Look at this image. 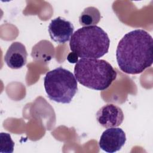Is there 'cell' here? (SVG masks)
<instances>
[{
	"label": "cell",
	"instance_id": "obj_1",
	"mask_svg": "<svg viewBox=\"0 0 153 153\" xmlns=\"http://www.w3.org/2000/svg\"><path fill=\"white\" fill-rule=\"evenodd\" d=\"M153 39L143 29L131 30L119 41L116 58L120 69L127 74H139L153 62Z\"/></svg>",
	"mask_w": 153,
	"mask_h": 153
},
{
	"label": "cell",
	"instance_id": "obj_2",
	"mask_svg": "<svg viewBox=\"0 0 153 153\" xmlns=\"http://www.w3.org/2000/svg\"><path fill=\"white\" fill-rule=\"evenodd\" d=\"M74 75L77 81L84 87L103 91L116 79L117 73L103 59L81 58L75 64Z\"/></svg>",
	"mask_w": 153,
	"mask_h": 153
},
{
	"label": "cell",
	"instance_id": "obj_3",
	"mask_svg": "<svg viewBox=\"0 0 153 153\" xmlns=\"http://www.w3.org/2000/svg\"><path fill=\"white\" fill-rule=\"evenodd\" d=\"M109 45L107 33L96 25L79 28L69 41L70 50L81 59H99L108 52Z\"/></svg>",
	"mask_w": 153,
	"mask_h": 153
},
{
	"label": "cell",
	"instance_id": "obj_4",
	"mask_svg": "<svg viewBox=\"0 0 153 153\" xmlns=\"http://www.w3.org/2000/svg\"><path fill=\"white\" fill-rule=\"evenodd\" d=\"M44 85L48 97L57 103H69L78 91L75 75L62 67L47 72Z\"/></svg>",
	"mask_w": 153,
	"mask_h": 153
},
{
	"label": "cell",
	"instance_id": "obj_5",
	"mask_svg": "<svg viewBox=\"0 0 153 153\" xmlns=\"http://www.w3.org/2000/svg\"><path fill=\"white\" fill-rule=\"evenodd\" d=\"M126 141L125 132L120 128H108L102 134L99 142V148L103 151L114 153L121 149Z\"/></svg>",
	"mask_w": 153,
	"mask_h": 153
},
{
	"label": "cell",
	"instance_id": "obj_6",
	"mask_svg": "<svg viewBox=\"0 0 153 153\" xmlns=\"http://www.w3.org/2000/svg\"><path fill=\"white\" fill-rule=\"evenodd\" d=\"M96 117L102 127L108 128L120 126L124 120V114L119 106L109 103L101 107L97 111Z\"/></svg>",
	"mask_w": 153,
	"mask_h": 153
},
{
	"label": "cell",
	"instance_id": "obj_7",
	"mask_svg": "<svg viewBox=\"0 0 153 153\" xmlns=\"http://www.w3.org/2000/svg\"><path fill=\"white\" fill-rule=\"evenodd\" d=\"M48 30L53 41L59 44H64L71 39L74 26L71 22L58 17L51 21Z\"/></svg>",
	"mask_w": 153,
	"mask_h": 153
},
{
	"label": "cell",
	"instance_id": "obj_8",
	"mask_svg": "<svg viewBox=\"0 0 153 153\" xmlns=\"http://www.w3.org/2000/svg\"><path fill=\"white\" fill-rule=\"evenodd\" d=\"M27 57L25 46L20 42H13L6 51L4 61L9 68L18 69L26 65Z\"/></svg>",
	"mask_w": 153,
	"mask_h": 153
},
{
	"label": "cell",
	"instance_id": "obj_9",
	"mask_svg": "<svg viewBox=\"0 0 153 153\" xmlns=\"http://www.w3.org/2000/svg\"><path fill=\"white\" fill-rule=\"evenodd\" d=\"M100 18V13L97 8L88 7L81 13L79 17V23L84 27L96 26L99 22Z\"/></svg>",
	"mask_w": 153,
	"mask_h": 153
},
{
	"label": "cell",
	"instance_id": "obj_10",
	"mask_svg": "<svg viewBox=\"0 0 153 153\" xmlns=\"http://www.w3.org/2000/svg\"><path fill=\"white\" fill-rule=\"evenodd\" d=\"M1 152L11 153L14 151V142L12 140L11 136L7 133H1Z\"/></svg>",
	"mask_w": 153,
	"mask_h": 153
},
{
	"label": "cell",
	"instance_id": "obj_11",
	"mask_svg": "<svg viewBox=\"0 0 153 153\" xmlns=\"http://www.w3.org/2000/svg\"><path fill=\"white\" fill-rule=\"evenodd\" d=\"M67 60L70 63H76L78 61V56L74 52H71L67 56Z\"/></svg>",
	"mask_w": 153,
	"mask_h": 153
}]
</instances>
